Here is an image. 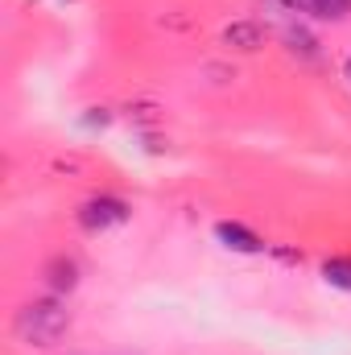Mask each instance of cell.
Returning <instances> with one entry per match:
<instances>
[{"label": "cell", "instance_id": "1", "mask_svg": "<svg viewBox=\"0 0 351 355\" xmlns=\"http://www.w3.org/2000/svg\"><path fill=\"white\" fill-rule=\"evenodd\" d=\"M67 331H71V314H67L54 297H42V302L21 306L17 318H12V335H17L25 347H54Z\"/></svg>", "mask_w": 351, "mask_h": 355}, {"label": "cell", "instance_id": "2", "mask_svg": "<svg viewBox=\"0 0 351 355\" xmlns=\"http://www.w3.org/2000/svg\"><path fill=\"white\" fill-rule=\"evenodd\" d=\"M79 223L87 232H108V227H120L128 223V202L124 198H112V194H99V198H87L79 207Z\"/></svg>", "mask_w": 351, "mask_h": 355}, {"label": "cell", "instance_id": "3", "mask_svg": "<svg viewBox=\"0 0 351 355\" xmlns=\"http://www.w3.org/2000/svg\"><path fill=\"white\" fill-rule=\"evenodd\" d=\"M215 236H219V244L223 248H232V252H264V240L257 236V232H248L244 223H219L215 227Z\"/></svg>", "mask_w": 351, "mask_h": 355}, {"label": "cell", "instance_id": "4", "mask_svg": "<svg viewBox=\"0 0 351 355\" xmlns=\"http://www.w3.org/2000/svg\"><path fill=\"white\" fill-rule=\"evenodd\" d=\"M223 42L236 46V50H261L264 33H261V25H252V21H236V25L223 29Z\"/></svg>", "mask_w": 351, "mask_h": 355}, {"label": "cell", "instance_id": "5", "mask_svg": "<svg viewBox=\"0 0 351 355\" xmlns=\"http://www.w3.org/2000/svg\"><path fill=\"white\" fill-rule=\"evenodd\" d=\"M75 272H79L75 261H54V265H50V285H54V289H75V281H79Z\"/></svg>", "mask_w": 351, "mask_h": 355}, {"label": "cell", "instance_id": "6", "mask_svg": "<svg viewBox=\"0 0 351 355\" xmlns=\"http://www.w3.org/2000/svg\"><path fill=\"white\" fill-rule=\"evenodd\" d=\"M323 277L335 285V289H351V261H327Z\"/></svg>", "mask_w": 351, "mask_h": 355}, {"label": "cell", "instance_id": "7", "mask_svg": "<svg viewBox=\"0 0 351 355\" xmlns=\"http://www.w3.org/2000/svg\"><path fill=\"white\" fill-rule=\"evenodd\" d=\"M351 12V0H318V12L314 17H323V21H343Z\"/></svg>", "mask_w": 351, "mask_h": 355}, {"label": "cell", "instance_id": "8", "mask_svg": "<svg viewBox=\"0 0 351 355\" xmlns=\"http://www.w3.org/2000/svg\"><path fill=\"white\" fill-rule=\"evenodd\" d=\"M289 12H318V0H281Z\"/></svg>", "mask_w": 351, "mask_h": 355}, {"label": "cell", "instance_id": "9", "mask_svg": "<svg viewBox=\"0 0 351 355\" xmlns=\"http://www.w3.org/2000/svg\"><path fill=\"white\" fill-rule=\"evenodd\" d=\"M343 75H348V83H351V58H348V71H343Z\"/></svg>", "mask_w": 351, "mask_h": 355}]
</instances>
